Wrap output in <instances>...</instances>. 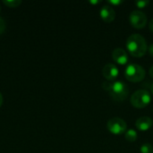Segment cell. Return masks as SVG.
Instances as JSON below:
<instances>
[{"label": "cell", "mask_w": 153, "mask_h": 153, "mask_svg": "<svg viewBox=\"0 0 153 153\" xmlns=\"http://www.w3.org/2000/svg\"><path fill=\"white\" fill-rule=\"evenodd\" d=\"M126 48L133 56L142 57L148 50L147 41L143 35L134 33L126 39Z\"/></svg>", "instance_id": "6da1fadb"}, {"label": "cell", "mask_w": 153, "mask_h": 153, "mask_svg": "<svg viewBox=\"0 0 153 153\" xmlns=\"http://www.w3.org/2000/svg\"><path fill=\"white\" fill-rule=\"evenodd\" d=\"M102 88L108 91L110 97L118 102H122L128 97L129 94V88L126 83L122 81H116L114 82H104L102 83Z\"/></svg>", "instance_id": "7a4b0ae2"}, {"label": "cell", "mask_w": 153, "mask_h": 153, "mask_svg": "<svg viewBox=\"0 0 153 153\" xmlns=\"http://www.w3.org/2000/svg\"><path fill=\"white\" fill-rule=\"evenodd\" d=\"M145 70L138 64H129L125 70V77L132 82H142L145 77Z\"/></svg>", "instance_id": "3957f363"}, {"label": "cell", "mask_w": 153, "mask_h": 153, "mask_svg": "<svg viewBox=\"0 0 153 153\" xmlns=\"http://www.w3.org/2000/svg\"><path fill=\"white\" fill-rule=\"evenodd\" d=\"M151 100H152L151 93L147 90L141 89V90H137L132 94L130 102L136 108H143L150 104Z\"/></svg>", "instance_id": "277c9868"}, {"label": "cell", "mask_w": 153, "mask_h": 153, "mask_svg": "<svg viewBox=\"0 0 153 153\" xmlns=\"http://www.w3.org/2000/svg\"><path fill=\"white\" fill-rule=\"evenodd\" d=\"M107 128L111 134L119 135V134H122L126 132L127 125L124 119H122L120 117H113L108 121Z\"/></svg>", "instance_id": "5b68a950"}, {"label": "cell", "mask_w": 153, "mask_h": 153, "mask_svg": "<svg viewBox=\"0 0 153 153\" xmlns=\"http://www.w3.org/2000/svg\"><path fill=\"white\" fill-rule=\"evenodd\" d=\"M147 21H148L147 15L140 10H134L130 13L129 22L131 25L135 29L141 30L144 28L147 23Z\"/></svg>", "instance_id": "8992f818"}, {"label": "cell", "mask_w": 153, "mask_h": 153, "mask_svg": "<svg viewBox=\"0 0 153 153\" xmlns=\"http://www.w3.org/2000/svg\"><path fill=\"white\" fill-rule=\"evenodd\" d=\"M118 74H119V69L114 64L108 63V64L105 65L104 67L102 68V75L108 82L116 80L117 78Z\"/></svg>", "instance_id": "52a82bcc"}, {"label": "cell", "mask_w": 153, "mask_h": 153, "mask_svg": "<svg viewBox=\"0 0 153 153\" xmlns=\"http://www.w3.org/2000/svg\"><path fill=\"white\" fill-rule=\"evenodd\" d=\"M112 58L117 64L124 65L128 62V54L124 48H117L112 51Z\"/></svg>", "instance_id": "ba28073f"}, {"label": "cell", "mask_w": 153, "mask_h": 153, "mask_svg": "<svg viewBox=\"0 0 153 153\" xmlns=\"http://www.w3.org/2000/svg\"><path fill=\"white\" fill-rule=\"evenodd\" d=\"M100 14L105 22H112L116 18V11L111 5L105 4L100 8Z\"/></svg>", "instance_id": "9c48e42d"}, {"label": "cell", "mask_w": 153, "mask_h": 153, "mask_svg": "<svg viewBox=\"0 0 153 153\" xmlns=\"http://www.w3.org/2000/svg\"><path fill=\"white\" fill-rule=\"evenodd\" d=\"M153 125L152 119L149 117H139L135 122V126L138 130L142 132L148 131Z\"/></svg>", "instance_id": "30bf717a"}, {"label": "cell", "mask_w": 153, "mask_h": 153, "mask_svg": "<svg viewBox=\"0 0 153 153\" xmlns=\"http://www.w3.org/2000/svg\"><path fill=\"white\" fill-rule=\"evenodd\" d=\"M137 136H138V134H137V132H136L134 129H128V130H126V132L125 133V138H126L128 142H131V143L136 141Z\"/></svg>", "instance_id": "8fae6325"}, {"label": "cell", "mask_w": 153, "mask_h": 153, "mask_svg": "<svg viewBox=\"0 0 153 153\" xmlns=\"http://www.w3.org/2000/svg\"><path fill=\"white\" fill-rule=\"evenodd\" d=\"M140 151L141 153H153V146L149 143H145L142 144Z\"/></svg>", "instance_id": "7c38bea8"}, {"label": "cell", "mask_w": 153, "mask_h": 153, "mask_svg": "<svg viewBox=\"0 0 153 153\" xmlns=\"http://www.w3.org/2000/svg\"><path fill=\"white\" fill-rule=\"evenodd\" d=\"M3 2L9 7H17L19 4H22L21 0H4Z\"/></svg>", "instance_id": "4fadbf2b"}, {"label": "cell", "mask_w": 153, "mask_h": 153, "mask_svg": "<svg viewBox=\"0 0 153 153\" xmlns=\"http://www.w3.org/2000/svg\"><path fill=\"white\" fill-rule=\"evenodd\" d=\"M149 4H150V1L149 0H139V1H136L135 2L136 6L139 7V8H141V9L146 7Z\"/></svg>", "instance_id": "5bb4252c"}, {"label": "cell", "mask_w": 153, "mask_h": 153, "mask_svg": "<svg viewBox=\"0 0 153 153\" xmlns=\"http://www.w3.org/2000/svg\"><path fill=\"white\" fill-rule=\"evenodd\" d=\"M5 27H6V24H5V22L4 20V18H2L0 16V34H2L4 31Z\"/></svg>", "instance_id": "9a60e30c"}, {"label": "cell", "mask_w": 153, "mask_h": 153, "mask_svg": "<svg viewBox=\"0 0 153 153\" xmlns=\"http://www.w3.org/2000/svg\"><path fill=\"white\" fill-rule=\"evenodd\" d=\"M122 3H123L122 0H108V4H110L112 5H119Z\"/></svg>", "instance_id": "2e32d148"}, {"label": "cell", "mask_w": 153, "mask_h": 153, "mask_svg": "<svg viewBox=\"0 0 153 153\" xmlns=\"http://www.w3.org/2000/svg\"><path fill=\"white\" fill-rule=\"evenodd\" d=\"M149 53L152 56H153V43H152L149 47Z\"/></svg>", "instance_id": "e0dca14e"}, {"label": "cell", "mask_w": 153, "mask_h": 153, "mask_svg": "<svg viewBox=\"0 0 153 153\" xmlns=\"http://www.w3.org/2000/svg\"><path fill=\"white\" fill-rule=\"evenodd\" d=\"M149 28H150L151 31L153 32V19H152V20L150 21V22H149Z\"/></svg>", "instance_id": "ac0fdd59"}, {"label": "cell", "mask_w": 153, "mask_h": 153, "mask_svg": "<svg viewBox=\"0 0 153 153\" xmlns=\"http://www.w3.org/2000/svg\"><path fill=\"white\" fill-rule=\"evenodd\" d=\"M149 73H150V75H151V77L153 78V65L150 68V71H149Z\"/></svg>", "instance_id": "d6986e66"}, {"label": "cell", "mask_w": 153, "mask_h": 153, "mask_svg": "<svg viewBox=\"0 0 153 153\" xmlns=\"http://www.w3.org/2000/svg\"><path fill=\"white\" fill-rule=\"evenodd\" d=\"M2 104H3V96H2V94L0 92V107L2 106Z\"/></svg>", "instance_id": "ffe728a7"}, {"label": "cell", "mask_w": 153, "mask_h": 153, "mask_svg": "<svg viewBox=\"0 0 153 153\" xmlns=\"http://www.w3.org/2000/svg\"><path fill=\"white\" fill-rule=\"evenodd\" d=\"M100 1H90V3H91V4H98V3H100Z\"/></svg>", "instance_id": "44dd1931"}, {"label": "cell", "mask_w": 153, "mask_h": 153, "mask_svg": "<svg viewBox=\"0 0 153 153\" xmlns=\"http://www.w3.org/2000/svg\"><path fill=\"white\" fill-rule=\"evenodd\" d=\"M151 93L153 95V83L151 85Z\"/></svg>", "instance_id": "7402d4cb"}, {"label": "cell", "mask_w": 153, "mask_h": 153, "mask_svg": "<svg viewBox=\"0 0 153 153\" xmlns=\"http://www.w3.org/2000/svg\"><path fill=\"white\" fill-rule=\"evenodd\" d=\"M0 12H1V6H0Z\"/></svg>", "instance_id": "603a6c76"}]
</instances>
